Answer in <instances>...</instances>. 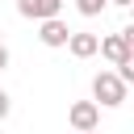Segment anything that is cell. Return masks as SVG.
<instances>
[{
	"instance_id": "6da1fadb",
	"label": "cell",
	"mask_w": 134,
	"mask_h": 134,
	"mask_svg": "<svg viewBox=\"0 0 134 134\" xmlns=\"http://www.w3.org/2000/svg\"><path fill=\"white\" fill-rule=\"evenodd\" d=\"M126 88H130V84H121L117 71H96V75H92V100L105 105V109H117V105L126 100Z\"/></svg>"
},
{
	"instance_id": "7a4b0ae2",
	"label": "cell",
	"mask_w": 134,
	"mask_h": 134,
	"mask_svg": "<svg viewBox=\"0 0 134 134\" xmlns=\"http://www.w3.org/2000/svg\"><path fill=\"white\" fill-rule=\"evenodd\" d=\"M96 54H105L113 67H117V63H126V59H134V25H126L121 34L100 38V42H96Z\"/></svg>"
},
{
	"instance_id": "3957f363",
	"label": "cell",
	"mask_w": 134,
	"mask_h": 134,
	"mask_svg": "<svg viewBox=\"0 0 134 134\" xmlns=\"http://www.w3.org/2000/svg\"><path fill=\"white\" fill-rule=\"evenodd\" d=\"M67 121H71V130H100V105L96 100H75L67 109Z\"/></svg>"
},
{
	"instance_id": "277c9868",
	"label": "cell",
	"mask_w": 134,
	"mask_h": 134,
	"mask_svg": "<svg viewBox=\"0 0 134 134\" xmlns=\"http://www.w3.org/2000/svg\"><path fill=\"white\" fill-rule=\"evenodd\" d=\"M17 13L25 21H46V17L63 13V0H17Z\"/></svg>"
},
{
	"instance_id": "5b68a950",
	"label": "cell",
	"mask_w": 134,
	"mask_h": 134,
	"mask_svg": "<svg viewBox=\"0 0 134 134\" xmlns=\"http://www.w3.org/2000/svg\"><path fill=\"white\" fill-rule=\"evenodd\" d=\"M67 21L63 17H46V21H38V42L42 46H67Z\"/></svg>"
},
{
	"instance_id": "8992f818",
	"label": "cell",
	"mask_w": 134,
	"mask_h": 134,
	"mask_svg": "<svg viewBox=\"0 0 134 134\" xmlns=\"http://www.w3.org/2000/svg\"><path fill=\"white\" fill-rule=\"evenodd\" d=\"M96 42H100L96 34H75V29L67 34V50H71L75 59H92V54H96Z\"/></svg>"
},
{
	"instance_id": "52a82bcc",
	"label": "cell",
	"mask_w": 134,
	"mask_h": 134,
	"mask_svg": "<svg viewBox=\"0 0 134 134\" xmlns=\"http://www.w3.org/2000/svg\"><path fill=\"white\" fill-rule=\"evenodd\" d=\"M75 8H80V17H100L109 8V0H75Z\"/></svg>"
},
{
	"instance_id": "ba28073f",
	"label": "cell",
	"mask_w": 134,
	"mask_h": 134,
	"mask_svg": "<svg viewBox=\"0 0 134 134\" xmlns=\"http://www.w3.org/2000/svg\"><path fill=\"white\" fill-rule=\"evenodd\" d=\"M8 109H13V100H8V92H4V88H0V121H4V117H8Z\"/></svg>"
},
{
	"instance_id": "9c48e42d",
	"label": "cell",
	"mask_w": 134,
	"mask_h": 134,
	"mask_svg": "<svg viewBox=\"0 0 134 134\" xmlns=\"http://www.w3.org/2000/svg\"><path fill=\"white\" fill-rule=\"evenodd\" d=\"M4 67H8V46L0 42V71H4Z\"/></svg>"
},
{
	"instance_id": "30bf717a",
	"label": "cell",
	"mask_w": 134,
	"mask_h": 134,
	"mask_svg": "<svg viewBox=\"0 0 134 134\" xmlns=\"http://www.w3.org/2000/svg\"><path fill=\"white\" fill-rule=\"evenodd\" d=\"M109 4H117V8H130V4H134V0H109Z\"/></svg>"
},
{
	"instance_id": "8fae6325",
	"label": "cell",
	"mask_w": 134,
	"mask_h": 134,
	"mask_svg": "<svg viewBox=\"0 0 134 134\" xmlns=\"http://www.w3.org/2000/svg\"><path fill=\"white\" fill-rule=\"evenodd\" d=\"M75 134H100V130H75Z\"/></svg>"
}]
</instances>
